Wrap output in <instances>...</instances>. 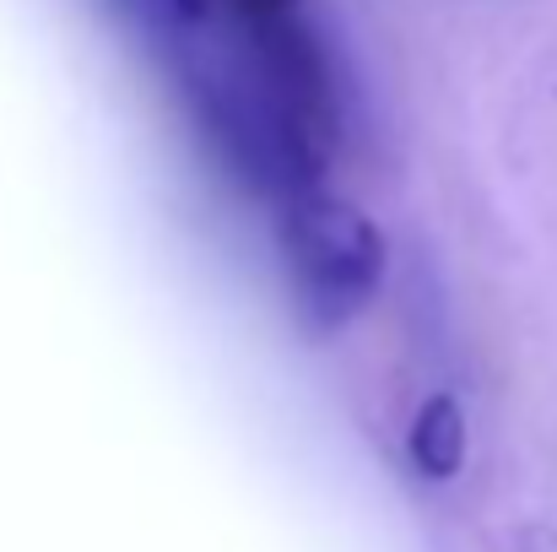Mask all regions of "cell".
<instances>
[{"label": "cell", "instance_id": "obj_3", "mask_svg": "<svg viewBox=\"0 0 557 552\" xmlns=\"http://www.w3.org/2000/svg\"><path fill=\"white\" fill-rule=\"evenodd\" d=\"M169 5V16H180L185 27H200L211 11H216V0H163Z\"/></svg>", "mask_w": 557, "mask_h": 552}, {"label": "cell", "instance_id": "obj_1", "mask_svg": "<svg viewBox=\"0 0 557 552\" xmlns=\"http://www.w3.org/2000/svg\"><path fill=\"white\" fill-rule=\"evenodd\" d=\"M282 249L293 287L309 315L325 326H342L352 309H363L384 271V238L369 217L325 189L287 195L282 211Z\"/></svg>", "mask_w": 557, "mask_h": 552}, {"label": "cell", "instance_id": "obj_2", "mask_svg": "<svg viewBox=\"0 0 557 552\" xmlns=\"http://www.w3.org/2000/svg\"><path fill=\"white\" fill-rule=\"evenodd\" d=\"M406 455L422 477L449 482L466 461V412L455 395H428L406 428Z\"/></svg>", "mask_w": 557, "mask_h": 552}]
</instances>
